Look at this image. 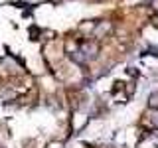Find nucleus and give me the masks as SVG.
I'll list each match as a JSON object with an SVG mask.
<instances>
[{
	"mask_svg": "<svg viewBox=\"0 0 158 148\" xmlns=\"http://www.w3.org/2000/svg\"><path fill=\"white\" fill-rule=\"evenodd\" d=\"M113 30V24L107 22V20H103V22H97L95 24V30H93V36L95 38H105L109 32Z\"/></svg>",
	"mask_w": 158,
	"mask_h": 148,
	"instance_id": "nucleus-1",
	"label": "nucleus"
},
{
	"mask_svg": "<svg viewBox=\"0 0 158 148\" xmlns=\"http://www.w3.org/2000/svg\"><path fill=\"white\" fill-rule=\"evenodd\" d=\"M148 109H158V93H152L148 97Z\"/></svg>",
	"mask_w": 158,
	"mask_h": 148,
	"instance_id": "nucleus-2",
	"label": "nucleus"
},
{
	"mask_svg": "<svg viewBox=\"0 0 158 148\" xmlns=\"http://www.w3.org/2000/svg\"><path fill=\"white\" fill-rule=\"evenodd\" d=\"M152 8H154L156 12H158V0H152Z\"/></svg>",
	"mask_w": 158,
	"mask_h": 148,
	"instance_id": "nucleus-3",
	"label": "nucleus"
}]
</instances>
